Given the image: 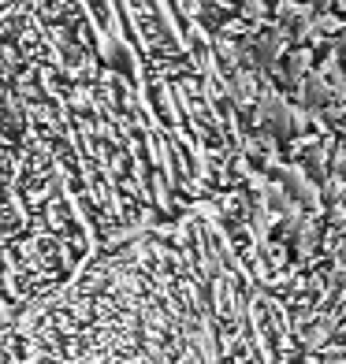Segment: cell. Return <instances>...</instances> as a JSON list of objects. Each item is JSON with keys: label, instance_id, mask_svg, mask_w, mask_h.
Here are the masks:
<instances>
[{"label": "cell", "instance_id": "obj_1", "mask_svg": "<svg viewBox=\"0 0 346 364\" xmlns=\"http://www.w3.org/2000/svg\"><path fill=\"white\" fill-rule=\"evenodd\" d=\"M272 0H0V320L242 190L283 108Z\"/></svg>", "mask_w": 346, "mask_h": 364}]
</instances>
